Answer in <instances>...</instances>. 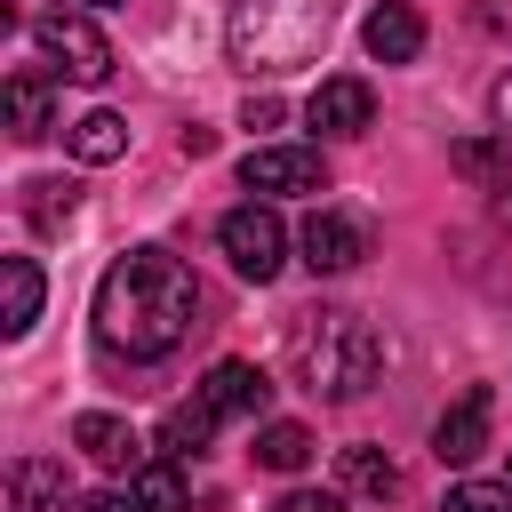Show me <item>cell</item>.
<instances>
[{
  "instance_id": "obj_1",
  "label": "cell",
  "mask_w": 512,
  "mask_h": 512,
  "mask_svg": "<svg viewBox=\"0 0 512 512\" xmlns=\"http://www.w3.org/2000/svg\"><path fill=\"white\" fill-rule=\"evenodd\" d=\"M200 320V280L168 248H128L96 280V344L104 360H168Z\"/></svg>"
},
{
  "instance_id": "obj_2",
  "label": "cell",
  "mask_w": 512,
  "mask_h": 512,
  "mask_svg": "<svg viewBox=\"0 0 512 512\" xmlns=\"http://www.w3.org/2000/svg\"><path fill=\"white\" fill-rule=\"evenodd\" d=\"M288 368H296L304 392H320V400H360V392L376 384V368H384V344H376V328H368L360 312L312 304V312L288 320Z\"/></svg>"
},
{
  "instance_id": "obj_3",
  "label": "cell",
  "mask_w": 512,
  "mask_h": 512,
  "mask_svg": "<svg viewBox=\"0 0 512 512\" xmlns=\"http://www.w3.org/2000/svg\"><path fill=\"white\" fill-rule=\"evenodd\" d=\"M328 24H336V0H232L224 48L240 72H288L320 56Z\"/></svg>"
},
{
  "instance_id": "obj_4",
  "label": "cell",
  "mask_w": 512,
  "mask_h": 512,
  "mask_svg": "<svg viewBox=\"0 0 512 512\" xmlns=\"http://www.w3.org/2000/svg\"><path fill=\"white\" fill-rule=\"evenodd\" d=\"M32 48L64 72V80H112V40L88 24V16H72V8H48V16H32Z\"/></svg>"
},
{
  "instance_id": "obj_5",
  "label": "cell",
  "mask_w": 512,
  "mask_h": 512,
  "mask_svg": "<svg viewBox=\"0 0 512 512\" xmlns=\"http://www.w3.org/2000/svg\"><path fill=\"white\" fill-rule=\"evenodd\" d=\"M216 240H224V256H232V272L240 280H272L280 264H288V232H280V216L264 208V200H248V208H232L224 224H216Z\"/></svg>"
},
{
  "instance_id": "obj_6",
  "label": "cell",
  "mask_w": 512,
  "mask_h": 512,
  "mask_svg": "<svg viewBox=\"0 0 512 512\" xmlns=\"http://www.w3.org/2000/svg\"><path fill=\"white\" fill-rule=\"evenodd\" d=\"M240 184L248 192H320L328 160H320V144H256L240 160Z\"/></svg>"
},
{
  "instance_id": "obj_7",
  "label": "cell",
  "mask_w": 512,
  "mask_h": 512,
  "mask_svg": "<svg viewBox=\"0 0 512 512\" xmlns=\"http://www.w3.org/2000/svg\"><path fill=\"white\" fill-rule=\"evenodd\" d=\"M488 424H496V392H488V384H464V392L440 408V424H432V456H440V464H472V456L488 448Z\"/></svg>"
},
{
  "instance_id": "obj_8",
  "label": "cell",
  "mask_w": 512,
  "mask_h": 512,
  "mask_svg": "<svg viewBox=\"0 0 512 512\" xmlns=\"http://www.w3.org/2000/svg\"><path fill=\"white\" fill-rule=\"evenodd\" d=\"M296 248H304V264H312L320 280H336V272H352V264L368 256V224H360V216H336V208H312L304 232H296Z\"/></svg>"
},
{
  "instance_id": "obj_9",
  "label": "cell",
  "mask_w": 512,
  "mask_h": 512,
  "mask_svg": "<svg viewBox=\"0 0 512 512\" xmlns=\"http://www.w3.org/2000/svg\"><path fill=\"white\" fill-rule=\"evenodd\" d=\"M304 120H312L320 136H360V128L376 120V88H368L360 72H336V80H320V88H312Z\"/></svg>"
},
{
  "instance_id": "obj_10",
  "label": "cell",
  "mask_w": 512,
  "mask_h": 512,
  "mask_svg": "<svg viewBox=\"0 0 512 512\" xmlns=\"http://www.w3.org/2000/svg\"><path fill=\"white\" fill-rule=\"evenodd\" d=\"M360 48H368L376 64H416V56H424V16H416L408 0H384V8H368Z\"/></svg>"
},
{
  "instance_id": "obj_11",
  "label": "cell",
  "mask_w": 512,
  "mask_h": 512,
  "mask_svg": "<svg viewBox=\"0 0 512 512\" xmlns=\"http://www.w3.org/2000/svg\"><path fill=\"white\" fill-rule=\"evenodd\" d=\"M72 448H80V456H96L104 472H144V464H152V456H144V440H136L120 416H104V408L72 416Z\"/></svg>"
},
{
  "instance_id": "obj_12",
  "label": "cell",
  "mask_w": 512,
  "mask_h": 512,
  "mask_svg": "<svg viewBox=\"0 0 512 512\" xmlns=\"http://www.w3.org/2000/svg\"><path fill=\"white\" fill-rule=\"evenodd\" d=\"M72 504V480L56 456H16L8 464V512H64Z\"/></svg>"
},
{
  "instance_id": "obj_13",
  "label": "cell",
  "mask_w": 512,
  "mask_h": 512,
  "mask_svg": "<svg viewBox=\"0 0 512 512\" xmlns=\"http://www.w3.org/2000/svg\"><path fill=\"white\" fill-rule=\"evenodd\" d=\"M56 128V88H48V72H8V136L16 144H40Z\"/></svg>"
},
{
  "instance_id": "obj_14",
  "label": "cell",
  "mask_w": 512,
  "mask_h": 512,
  "mask_svg": "<svg viewBox=\"0 0 512 512\" xmlns=\"http://www.w3.org/2000/svg\"><path fill=\"white\" fill-rule=\"evenodd\" d=\"M200 400H208L216 416H264L272 384H264V368H248V360H216L208 384H200Z\"/></svg>"
},
{
  "instance_id": "obj_15",
  "label": "cell",
  "mask_w": 512,
  "mask_h": 512,
  "mask_svg": "<svg viewBox=\"0 0 512 512\" xmlns=\"http://www.w3.org/2000/svg\"><path fill=\"white\" fill-rule=\"evenodd\" d=\"M216 424H224V416H216L208 400H176V408L160 416V456H176V464H184V456H200V448L216 440Z\"/></svg>"
},
{
  "instance_id": "obj_16",
  "label": "cell",
  "mask_w": 512,
  "mask_h": 512,
  "mask_svg": "<svg viewBox=\"0 0 512 512\" xmlns=\"http://www.w3.org/2000/svg\"><path fill=\"white\" fill-rule=\"evenodd\" d=\"M0 288H8L0 328H8V336H24V328L40 320V264H32V256H0Z\"/></svg>"
},
{
  "instance_id": "obj_17",
  "label": "cell",
  "mask_w": 512,
  "mask_h": 512,
  "mask_svg": "<svg viewBox=\"0 0 512 512\" xmlns=\"http://www.w3.org/2000/svg\"><path fill=\"white\" fill-rule=\"evenodd\" d=\"M120 152H128V120H120V112H80V120H72V160L104 168V160H120Z\"/></svg>"
},
{
  "instance_id": "obj_18",
  "label": "cell",
  "mask_w": 512,
  "mask_h": 512,
  "mask_svg": "<svg viewBox=\"0 0 512 512\" xmlns=\"http://www.w3.org/2000/svg\"><path fill=\"white\" fill-rule=\"evenodd\" d=\"M336 480H344L352 496H400V464H392L384 448H344V456H336Z\"/></svg>"
},
{
  "instance_id": "obj_19",
  "label": "cell",
  "mask_w": 512,
  "mask_h": 512,
  "mask_svg": "<svg viewBox=\"0 0 512 512\" xmlns=\"http://www.w3.org/2000/svg\"><path fill=\"white\" fill-rule=\"evenodd\" d=\"M128 488H136V504H144V512H192V488H184L176 456H152L144 472H128Z\"/></svg>"
},
{
  "instance_id": "obj_20",
  "label": "cell",
  "mask_w": 512,
  "mask_h": 512,
  "mask_svg": "<svg viewBox=\"0 0 512 512\" xmlns=\"http://www.w3.org/2000/svg\"><path fill=\"white\" fill-rule=\"evenodd\" d=\"M256 464L264 472H304L312 464V432L304 424H264L256 432Z\"/></svg>"
},
{
  "instance_id": "obj_21",
  "label": "cell",
  "mask_w": 512,
  "mask_h": 512,
  "mask_svg": "<svg viewBox=\"0 0 512 512\" xmlns=\"http://www.w3.org/2000/svg\"><path fill=\"white\" fill-rule=\"evenodd\" d=\"M24 192H32L24 208H32V224H40V232H56V224L72 216V200H80V192H72L64 176H40V184H24Z\"/></svg>"
},
{
  "instance_id": "obj_22",
  "label": "cell",
  "mask_w": 512,
  "mask_h": 512,
  "mask_svg": "<svg viewBox=\"0 0 512 512\" xmlns=\"http://www.w3.org/2000/svg\"><path fill=\"white\" fill-rule=\"evenodd\" d=\"M440 512H512V488L504 480H456Z\"/></svg>"
},
{
  "instance_id": "obj_23",
  "label": "cell",
  "mask_w": 512,
  "mask_h": 512,
  "mask_svg": "<svg viewBox=\"0 0 512 512\" xmlns=\"http://www.w3.org/2000/svg\"><path fill=\"white\" fill-rule=\"evenodd\" d=\"M272 512H344V496H336V488H288Z\"/></svg>"
},
{
  "instance_id": "obj_24",
  "label": "cell",
  "mask_w": 512,
  "mask_h": 512,
  "mask_svg": "<svg viewBox=\"0 0 512 512\" xmlns=\"http://www.w3.org/2000/svg\"><path fill=\"white\" fill-rule=\"evenodd\" d=\"M280 120H288L280 96H248V104H240V128H280Z\"/></svg>"
},
{
  "instance_id": "obj_25",
  "label": "cell",
  "mask_w": 512,
  "mask_h": 512,
  "mask_svg": "<svg viewBox=\"0 0 512 512\" xmlns=\"http://www.w3.org/2000/svg\"><path fill=\"white\" fill-rule=\"evenodd\" d=\"M72 512H144V504H136V488H96V496H80Z\"/></svg>"
},
{
  "instance_id": "obj_26",
  "label": "cell",
  "mask_w": 512,
  "mask_h": 512,
  "mask_svg": "<svg viewBox=\"0 0 512 512\" xmlns=\"http://www.w3.org/2000/svg\"><path fill=\"white\" fill-rule=\"evenodd\" d=\"M488 112H496V136H504V144H512V72H504V80H496V96H488Z\"/></svg>"
},
{
  "instance_id": "obj_27",
  "label": "cell",
  "mask_w": 512,
  "mask_h": 512,
  "mask_svg": "<svg viewBox=\"0 0 512 512\" xmlns=\"http://www.w3.org/2000/svg\"><path fill=\"white\" fill-rule=\"evenodd\" d=\"M88 8H128V0H88Z\"/></svg>"
},
{
  "instance_id": "obj_28",
  "label": "cell",
  "mask_w": 512,
  "mask_h": 512,
  "mask_svg": "<svg viewBox=\"0 0 512 512\" xmlns=\"http://www.w3.org/2000/svg\"><path fill=\"white\" fill-rule=\"evenodd\" d=\"M504 488H512V472H504Z\"/></svg>"
}]
</instances>
